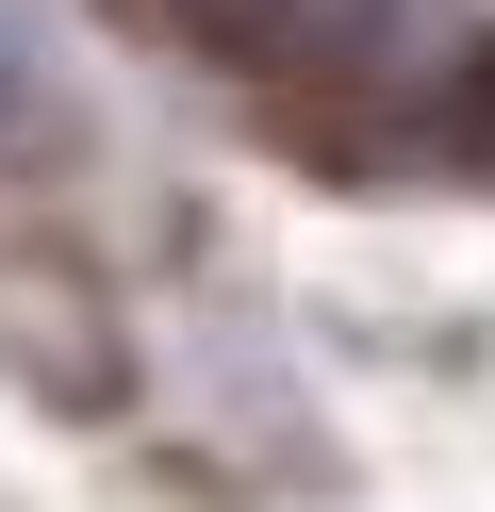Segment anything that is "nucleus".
<instances>
[{
	"label": "nucleus",
	"mask_w": 495,
	"mask_h": 512,
	"mask_svg": "<svg viewBox=\"0 0 495 512\" xmlns=\"http://www.w3.org/2000/svg\"><path fill=\"white\" fill-rule=\"evenodd\" d=\"M50 116H66V100H50V50L0 17V166H17V149H50Z\"/></svg>",
	"instance_id": "obj_1"
}]
</instances>
